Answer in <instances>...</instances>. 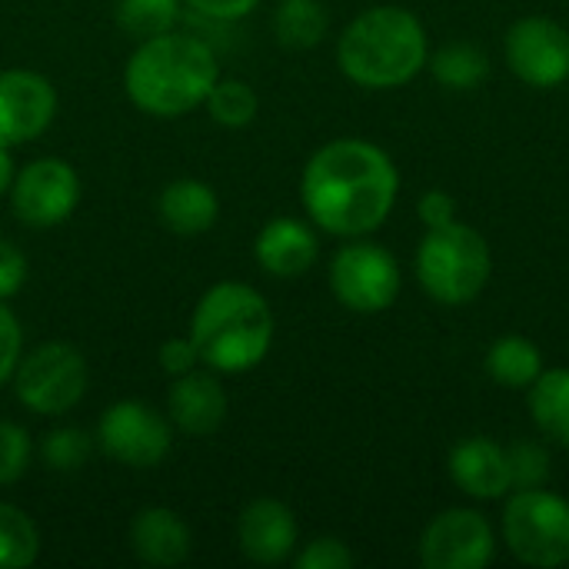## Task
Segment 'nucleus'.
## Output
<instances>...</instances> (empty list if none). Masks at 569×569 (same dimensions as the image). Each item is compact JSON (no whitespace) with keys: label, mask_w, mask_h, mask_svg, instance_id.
<instances>
[{"label":"nucleus","mask_w":569,"mask_h":569,"mask_svg":"<svg viewBox=\"0 0 569 569\" xmlns=\"http://www.w3.org/2000/svg\"><path fill=\"white\" fill-rule=\"evenodd\" d=\"M400 177L370 140L343 137L320 147L303 167L300 193L310 220L337 237L373 233L393 210Z\"/></svg>","instance_id":"1"},{"label":"nucleus","mask_w":569,"mask_h":569,"mask_svg":"<svg viewBox=\"0 0 569 569\" xmlns=\"http://www.w3.org/2000/svg\"><path fill=\"white\" fill-rule=\"evenodd\" d=\"M217 80L213 50L177 30L143 37L123 70L127 97L150 117H183L187 110H197Z\"/></svg>","instance_id":"2"},{"label":"nucleus","mask_w":569,"mask_h":569,"mask_svg":"<svg viewBox=\"0 0 569 569\" xmlns=\"http://www.w3.org/2000/svg\"><path fill=\"white\" fill-rule=\"evenodd\" d=\"M190 340L217 373H247L270 353L273 313L247 283H213L190 317Z\"/></svg>","instance_id":"3"},{"label":"nucleus","mask_w":569,"mask_h":569,"mask_svg":"<svg viewBox=\"0 0 569 569\" xmlns=\"http://www.w3.org/2000/svg\"><path fill=\"white\" fill-rule=\"evenodd\" d=\"M337 60L340 70L360 87H403L427 67L423 23L403 7H370L340 33Z\"/></svg>","instance_id":"4"},{"label":"nucleus","mask_w":569,"mask_h":569,"mask_svg":"<svg viewBox=\"0 0 569 569\" xmlns=\"http://www.w3.org/2000/svg\"><path fill=\"white\" fill-rule=\"evenodd\" d=\"M490 247L487 240L467 223H443L433 227L417 253V277L423 290L447 307L470 303L483 293L490 280Z\"/></svg>","instance_id":"5"},{"label":"nucleus","mask_w":569,"mask_h":569,"mask_svg":"<svg viewBox=\"0 0 569 569\" xmlns=\"http://www.w3.org/2000/svg\"><path fill=\"white\" fill-rule=\"evenodd\" d=\"M503 537L510 553L527 567L569 563V503L550 490H517L503 513Z\"/></svg>","instance_id":"6"},{"label":"nucleus","mask_w":569,"mask_h":569,"mask_svg":"<svg viewBox=\"0 0 569 569\" xmlns=\"http://www.w3.org/2000/svg\"><path fill=\"white\" fill-rule=\"evenodd\" d=\"M13 390L27 410L40 417H60L87 393V360L70 343H40L20 357L13 370Z\"/></svg>","instance_id":"7"},{"label":"nucleus","mask_w":569,"mask_h":569,"mask_svg":"<svg viewBox=\"0 0 569 569\" xmlns=\"http://www.w3.org/2000/svg\"><path fill=\"white\" fill-rule=\"evenodd\" d=\"M97 440L107 457H113L123 467L133 470H150L163 463V457L173 447V430L170 423L143 400H120L113 403L100 423H97Z\"/></svg>","instance_id":"8"},{"label":"nucleus","mask_w":569,"mask_h":569,"mask_svg":"<svg viewBox=\"0 0 569 569\" xmlns=\"http://www.w3.org/2000/svg\"><path fill=\"white\" fill-rule=\"evenodd\" d=\"M333 297L353 313H380L400 293V267L377 243H350L330 263Z\"/></svg>","instance_id":"9"},{"label":"nucleus","mask_w":569,"mask_h":569,"mask_svg":"<svg viewBox=\"0 0 569 569\" xmlns=\"http://www.w3.org/2000/svg\"><path fill=\"white\" fill-rule=\"evenodd\" d=\"M80 203V177L60 157H40L27 163L10 187V207L20 223L47 230L63 223Z\"/></svg>","instance_id":"10"},{"label":"nucleus","mask_w":569,"mask_h":569,"mask_svg":"<svg viewBox=\"0 0 569 569\" xmlns=\"http://www.w3.org/2000/svg\"><path fill=\"white\" fill-rule=\"evenodd\" d=\"M510 70L540 90L569 80V30L550 17H523L507 33Z\"/></svg>","instance_id":"11"},{"label":"nucleus","mask_w":569,"mask_h":569,"mask_svg":"<svg viewBox=\"0 0 569 569\" xmlns=\"http://www.w3.org/2000/svg\"><path fill=\"white\" fill-rule=\"evenodd\" d=\"M427 569H483L493 560V527L477 510L440 513L420 540Z\"/></svg>","instance_id":"12"},{"label":"nucleus","mask_w":569,"mask_h":569,"mask_svg":"<svg viewBox=\"0 0 569 569\" xmlns=\"http://www.w3.org/2000/svg\"><path fill=\"white\" fill-rule=\"evenodd\" d=\"M57 117V90L33 70H0V147L40 137Z\"/></svg>","instance_id":"13"},{"label":"nucleus","mask_w":569,"mask_h":569,"mask_svg":"<svg viewBox=\"0 0 569 569\" xmlns=\"http://www.w3.org/2000/svg\"><path fill=\"white\" fill-rule=\"evenodd\" d=\"M167 413L180 433L210 437L227 420V393L213 373L187 370L173 377V387L167 393Z\"/></svg>","instance_id":"14"},{"label":"nucleus","mask_w":569,"mask_h":569,"mask_svg":"<svg viewBox=\"0 0 569 569\" xmlns=\"http://www.w3.org/2000/svg\"><path fill=\"white\" fill-rule=\"evenodd\" d=\"M237 540L247 560L273 567L283 563L297 547L293 510L280 500H253L237 523Z\"/></svg>","instance_id":"15"},{"label":"nucleus","mask_w":569,"mask_h":569,"mask_svg":"<svg viewBox=\"0 0 569 569\" xmlns=\"http://www.w3.org/2000/svg\"><path fill=\"white\" fill-rule=\"evenodd\" d=\"M317 233L293 217H277L270 220L253 243L257 263L280 280H293L303 277L313 263H317Z\"/></svg>","instance_id":"16"},{"label":"nucleus","mask_w":569,"mask_h":569,"mask_svg":"<svg viewBox=\"0 0 569 569\" xmlns=\"http://www.w3.org/2000/svg\"><path fill=\"white\" fill-rule=\"evenodd\" d=\"M450 477H453V483L463 493H470L477 500H500L513 487L507 447H500V443H493L487 437L463 440L453 450V457H450Z\"/></svg>","instance_id":"17"},{"label":"nucleus","mask_w":569,"mask_h":569,"mask_svg":"<svg viewBox=\"0 0 569 569\" xmlns=\"http://www.w3.org/2000/svg\"><path fill=\"white\" fill-rule=\"evenodd\" d=\"M130 547L147 567H180L190 557V530L167 507H147L130 523Z\"/></svg>","instance_id":"18"},{"label":"nucleus","mask_w":569,"mask_h":569,"mask_svg":"<svg viewBox=\"0 0 569 569\" xmlns=\"http://www.w3.org/2000/svg\"><path fill=\"white\" fill-rule=\"evenodd\" d=\"M157 210H160V220L167 230H173L180 237H197L217 223L220 200H217L213 187H207L203 180H173L160 193Z\"/></svg>","instance_id":"19"},{"label":"nucleus","mask_w":569,"mask_h":569,"mask_svg":"<svg viewBox=\"0 0 569 569\" xmlns=\"http://www.w3.org/2000/svg\"><path fill=\"white\" fill-rule=\"evenodd\" d=\"M487 373L507 390H530L543 373V353L527 337H500L487 353Z\"/></svg>","instance_id":"20"},{"label":"nucleus","mask_w":569,"mask_h":569,"mask_svg":"<svg viewBox=\"0 0 569 569\" xmlns=\"http://www.w3.org/2000/svg\"><path fill=\"white\" fill-rule=\"evenodd\" d=\"M530 413L543 437L569 450V370H543L530 387Z\"/></svg>","instance_id":"21"},{"label":"nucleus","mask_w":569,"mask_h":569,"mask_svg":"<svg viewBox=\"0 0 569 569\" xmlns=\"http://www.w3.org/2000/svg\"><path fill=\"white\" fill-rule=\"evenodd\" d=\"M277 40L290 50H310L327 33V13L317 0H283L273 17Z\"/></svg>","instance_id":"22"},{"label":"nucleus","mask_w":569,"mask_h":569,"mask_svg":"<svg viewBox=\"0 0 569 569\" xmlns=\"http://www.w3.org/2000/svg\"><path fill=\"white\" fill-rule=\"evenodd\" d=\"M40 553L37 523L13 503H0V569L30 567Z\"/></svg>","instance_id":"23"},{"label":"nucleus","mask_w":569,"mask_h":569,"mask_svg":"<svg viewBox=\"0 0 569 569\" xmlns=\"http://www.w3.org/2000/svg\"><path fill=\"white\" fill-rule=\"evenodd\" d=\"M433 77L450 90H473L490 77V60L473 43H450L433 57Z\"/></svg>","instance_id":"24"},{"label":"nucleus","mask_w":569,"mask_h":569,"mask_svg":"<svg viewBox=\"0 0 569 569\" xmlns=\"http://www.w3.org/2000/svg\"><path fill=\"white\" fill-rule=\"evenodd\" d=\"M203 103H207L210 117L220 127H230V130H240V127L253 123L257 107H260L253 87L243 83V80H217Z\"/></svg>","instance_id":"25"},{"label":"nucleus","mask_w":569,"mask_h":569,"mask_svg":"<svg viewBox=\"0 0 569 569\" xmlns=\"http://www.w3.org/2000/svg\"><path fill=\"white\" fill-rule=\"evenodd\" d=\"M180 0H117V20L133 37H153L173 27Z\"/></svg>","instance_id":"26"},{"label":"nucleus","mask_w":569,"mask_h":569,"mask_svg":"<svg viewBox=\"0 0 569 569\" xmlns=\"http://www.w3.org/2000/svg\"><path fill=\"white\" fill-rule=\"evenodd\" d=\"M90 437L83 430H73V427H63V430H53L43 437L40 443V453H43V463L50 470H60V473H70V470H80L87 460H90Z\"/></svg>","instance_id":"27"},{"label":"nucleus","mask_w":569,"mask_h":569,"mask_svg":"<svg viewBox=\"0 0 569 569\" xmlns=\"http://www.w3.org/2000/svg\"><path fill=\"white\" fill-rule=\"evenodd\" d=\"M30 463V437L23 427L0 420V487L17 483Z\"/></svg>","instance_id":"28"},{"label":"nucleus","mask_w":569,"mask_h":569,"mask_svg":"<svg viewBox=\"0 0 569 569\" xmlns=\"http://www.w3.org/2000/svg\"><path fill=\"white\" fill-rule=\"evenodd\" d=\"M507 457H510L513 487H520V490L543 487V480L550 477V457L540 443H513V447H507Z\"/></svg>","instance_id":"29"},{"label":"nucleus","mask_w":569,"mask_h":569,"mask_svg":"<svg viewBox=\"0 0 569 569\" xmlns=\"http://www.w3.org/2000/svg\"><path fill=\"white\" fill-rule=\"evenodd\" d=\"M293 563L297 569H350L353 553L347 550V543H340L333 537H320V540L307 543Z\"/></svg>","instance_id":"30"},{"label":"nucleus","mask_w":569,"mask_h":569,"mask_svg":"<svg viewBox=\"0 0 569 569\" xmlns=\"http://www.w3.org/2000/svg\"><path fill=\"white\" fill-rule=\"evenodd\" d=\"M23 357V333L13 310L0 300V387L13 380V370Z\"/></svg>","instance_id":"31"},{"label":"nucleus","mask_w":569,"mask_h":569,"mask_svg":"<svg viewBox=\"0 0 569 569\" xmlns=\"http://www.w3.org/2000/svg\"><path fill=\"white\" fill-rule=\"evenodd\" d=\"M27 283V257L17 243L0 237V300H10Z\"/></svg>","instance_id":"32"},{"label":"nucleus","mask_w":569,"mask_h":569,"mask_svg":"<svg viewBox=\"0 0 569 569\" xmlns=\"http://www.w3.org/2000/svg\"><path fill=\"white\" fill-rule=\"evenodd\" d=\"M200 363V353L193 347L190 337H170L163 347H160V367L170 373V377H180L187 370H193Z\"/></svg>","instance_id":"33"},{"label":"nucleus","mask_w":569,"mask_h":569,"mask_svg":"<svg viewBox=\"0 0 569 569\" xmlns=\"http://www.w3.org/2000/svg\"><path fill=\"white\" fill-rule=\"evenodd\" d=\"M453 217H457V203H453L450 193L430 190V193L420 197V220H423L430 230H433V227H443V223H453Z\"/></svg>","instance_id":"34"},{"label":"nucleus","mask_w":569,"mask_h":569,"mask_svg":"<svg viewBox=\"0 0 569 569\" xmlns=\"http://www.w3.org/2000/svg\"><path fill=\"white\" fill-rule=\"evenodd\" d=\"M183 3L193 7V10H200V13H207V17H213V20H240L260 0H183Z\"/></svg>","instance_id":"35"},{"label":"nucleus","mask_w":569,"mask_h":569,"mask_svg":"<svg viewBox=\"0 0 569 569\" xmlns=\"http://www.w3.org/2000/svg\"><path fill=\"white\" fill-rule=\"evenodd\" d=\"M13 177H17V170H13V160H10L7 147H0V193H7V190L13 187Z\"/></svg>","instance_id":"36"}]
</instances>
